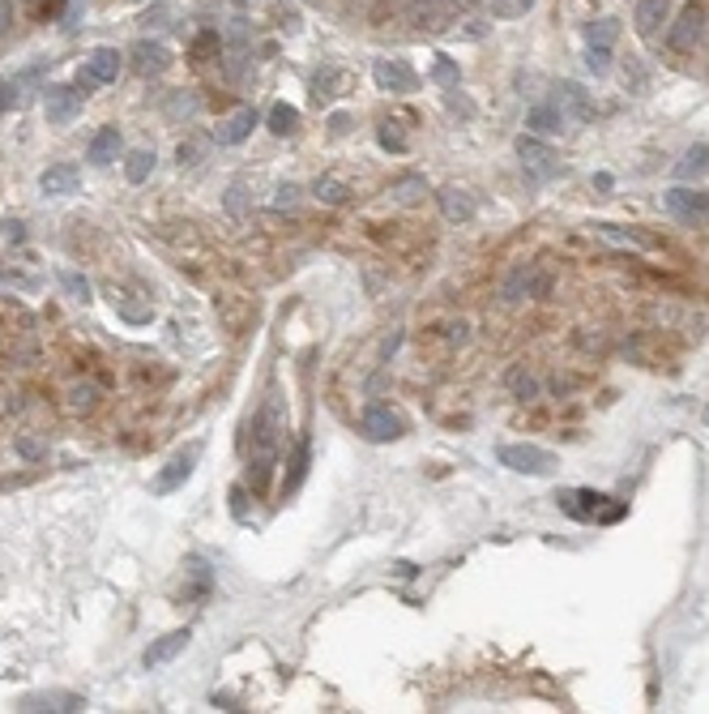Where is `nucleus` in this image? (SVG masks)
Here are the masks:
<instances>
[{
	"instance_id": "obj_1",
	"label": "nucleus",
	"mask_w": 709,
	"mask_h": 714,
	"mask_svg": "<svg viewBox=\"0 0 709 714\" xmlns=\"http://www.w3.org/2000/svg\"><path fill=\"white\" fill-rule=\"evenodd\" d=\"M500 466H509L513 475H556L560 458L543 445H500Z\"/></svg>"
},
{
	"instance_id": "obj_2",
	"label": "nucleus",
	"mask_w": 709,
	"mask_h": 714,
	"mask_svg": "<svg viewBox=\"0 0 709 714\" xmlns=\"http://www.w3.org/2000/svg\"><path fill=\"white\" fill-rule=\"evenodd\" d=\"M518 155H521V172L530 175L535 184H547L560 172V158L538 141V137H518Z\"/></svg>"
},
{
	"instance_id": "obj_3",
	"label": "nucleus",
	"mask_w": 709,
	"mask_h": 714,
	"mask_svg": "<svg viewBox=\"0 0 709 714\" xmlns=\"http://www.w3.org/2000/svg\"><path fill=\"white\" fill-rule=\"evenodd\" d=\"M115 73H120V52L115 47H95L90 60H86V69L77 73V86L86 95V86H107V81H115Z\"/></svg>"
},
{
	"instance_id": "obj_4",
	"label": "nucleus",
	"mask_w": 709,
	"mask_h": 714,
	"mask_svg": "<svg viewBox=\"0 0 709 714\" xmlns=\"http://www.w3.org/2000/svg\"><path fill=\"white\" fill-rule=\"evenodd\" d=\"M43 112H47V124H69L81 112V95H77L73 86H47Z\"/></svg>"
},
{
	"instance_id": "obj_5",
	"label": "nucleus",
	"mask_w": 709,
	"mask_h": 714,
	"mask_svg": "<svg viewBox=\"0 0 709 714\" xmlns=\"http://www.w3.org/2000/svg\"><path fill=\"white\" fill-rule=\"evenodd\" d=\"M372 78H376L381 90H393V95L415 90V69H410L406 60H376V64H372Z\"/></svg>"
},
{
	"instance_id": "obj_6",
	"label": "nucleus",
	"mask_w": 709,
	"mask_h": 714,
	"mask_svg": "<svg viewBox=\"0 0 709 714\" xmlns=\"http://www.w3.org/2000/svg\"><path fill=\"white\" fill-rule=\"evenodd\" d=\"M663 206L684 218V223H696V218H709V193H692V189H671L663 193Z\"/></svg>"
},
{
	"instance_id": "obj_7",
	"label": "nucleus",
	"mask_w": 709,
	"mask_h": 714,
	"mask_svg": "<svg viewBox=\"0 0 709 714\" xmlns=\"http://www.w3.org/2000/svg\"><path fill=\"white\" fill-rule=\"evenodd\" d=\"M671 18V0H637L633 9V26L641 39H654L663 30V21Z\"/></svg>"
},
{
	"instance_id": "obj_8",
	"label": "nucleus",
	"mask_w": 709,
	"mask_h": 714,
	"mask_svg": "<svg viewBox=\"0 0 709 714\" xmlns=\"http://www.w3.org/2000/svg\"><path fill=\"white\" fill-rule=\"evenodd\" d=\"M201 458V445H189L184 454H175L172 463H167V471L154 480V492H172V488H180V483L192 475V463Z\"/></svg>"
},
{
	"instance_id": "obj_9",
	"label": "nucleus",
	"mask_w": 709,
	"mask_h": 714,
	"mask_svg": "<svg viewBox=\"0 0 709 714\" xmlns=\"http://www.w3.org/2000/svg\"><path fill=\"white\" fill-rule=\"evenodd\" d=\"M189 629H175V633H167V637H158V642H154V646H146V655H141V663H146V667H163V663H172L175 655H180V650H184V646H189Z\"/></svg>"
},
{
	"instance_id": "obj_10",
	"label": "nucleus",
	"mask_w": 709,
	"mask_h": 714,
	"mask_svg": "<svg viewBox=\"0 0 709 714\" xmlns=\"http://www.w3.org/2000/svg\"><path fill=\"white\" fill-rule=\"evenodd\" d=\"M441 214L449 223H470L479 214V201L466 193V189H441Z\"/></svg>"
},
{
	"instance_id": "obj_11",
	"label": "nucleus",
	"mask_w": 709,
	"mask_h": 714,
	"mask_svg": "<svg viewBox=\"0 0 709 714\" xmlns=\"http://www.w3.org/2000/svg\"><path fill=\"white\" fill-rule=\"evenodd\" d=\"M77 184H81V175H77V167H69V163L47 167V172L38 175V189L47 197H69V193H77Z\"/></svg>"
},
{
	"instance_id": "obj_12",
	"label": "nucleus",
	"mask_w": 709,
	"mask_h": 714,
	"mask_svg": "<svg viewBox=\"0 0 709 714\" xmlns=\"http://www.w3.org/2000/svg\"><path fill=\"white\" fill-rule=\"evenodd\" d=\"M364 432L372 441H398V437H402V424H398V415H389L384 406H372L364 415Z\"/></svg>"
},
{
	"instance_id": "obj_13",
	"label": "nucleus",
	"mask_w": 709,
	"mask_h": 714,
	"mask_svg": "<svg viewBox=\"0 0 709 714\" xmlns=\"http://www.w3.org/2000/svg\"><path fill=\"white\" fill-rule=\"evenodd\" d=\"M252 124H257V112H252V107H240L235 116H227L218 124V146H240V141L252 133Z\"/></svg>"
},
{
	"instance_id": "obj_14",
	"label": "nucleus",
	"mask_w": 709,
	"mask_h": 714,
	"mask_svg": "<svg viewBox=\"0 0 709 714\" xmlns=\"http://www.w3.org/2000/svg\"><path fill=\"white\" fill-rule=\"evenodd\" d=\"M133 64H137V73H163L167 64H172V52L163 47V43H137L133 47Z\"/></svg>"
},
{
	"instance_id": "obj_15",
	"label": "nucleus",
	"mask_w": 709,
	"mask_h": 714,
	"mask_svg": "<svg viewBox=\"0 0 709 714\" xmlns=\"http://www.w3.org/2000/svg\"><path fill=\"white\" fill-rule=\"evenodd\" d=\"M595 235L612 240L620 249H654V235L633 232V227H615V223H595Z\"/></svg>"
},
{
	"instance_id": "obj_16",
	"label": "nucleus",
	"mask_w": 709,
	"mask_h": 714,
	"mask_svg": "<svg viewBox=\"0 0 709 714\" xmlns=\"http://www.w3.org/2000/svg\"><path fill=\"white\" fill-rule=\"evenodd\" d=\"M115 155H120V133L107 124V129H98V133L90 137V163H95V167H107Z\"/></svg>"
},
{
	"instance_id": "obj_17",
	"label": "nucleus",
	"mask_w": 709,
	"mask_h": 714,
	"mask_svg": "<svg viewBox=\"0 0 709 714\" xmlns=\"http://www.w3.org/2000/svg\"><path fill=\"white\" fill-rule=\"evenodd\" d=\"M526 124L535 129V133H564V112H560L556 103H543V107H530V116H526Z\"/></svg>"
},
{
	"instance_id": "obj_18",
	"label": "nucleus",
	"mask_w": 709,
	"mask_h": 714,
	"mask_svg": "<svg viewBox=\"0 0 709 714\" xmlns=\"http://www.w3.org/2000/svg\"><path fill=\"white\" fill-rule=\"evenodd\" d=\"M556 107L560 112H573V116H590V95H586L577 81H560Z\"/></svg>"
},
{
	"instance_id": "obj_19",
	"label": "nucleus",
	"mask_w": 709,
	"mask_h": 714,
	"mask_svg": "<svg viewBox=\"0 0 709 714\" xmlns=\"http://www.w3.org/2000/svg\"><path fill=\"white\" fill-rule=\"evenodd\" d=\"M675 175H679V180H701V175H709V146H692L688 155L675 163Z\"/></svg>"
},
{
	"instance_id": "obj_20",
	"label": "nucleus",
	"mask_w": 709,
	"mask_h": 714,
	"mask_svg": "<svg viewBox=\"0 0 709 714\" xmlns=\"http://www.w3.org/2000/svg\"><path fill=\"white\" fill-rule=\"evenodd\" d=\"M21 710H81V697L73 693H43V697H26Z\"/></svg>"
},
{
	"instance_id": "obj_21",
	"label": "nucleus",
	"mask_w": 709,
	"mask_h": 714,
	"mask_svg": "<svg viewBox=\"0 0 709 714\" xmlns=\"http://www.w3.org/2000/svg\"><path fill=\"white\" fill-rule=\"evenodd\" d=\"M300 129V107H291V103H274V112H269V133L274 137H291Z\"/></svg>"
},
{
	"instance_id": "obj_22",
	"label": "nucleus",
	"mask_w": 709,
	"mask_h": 714,
	"mask_svg": "<svg viewBox=\"0 0 709 714\" xmlns=\"http://www.w3.org/2000/svg\"><path fill=\"white\" fill-rule=\"evenodd\" d=\"M615 35H620V26H615V18H598L586 26V43L590 47H612Z\"/></svg>"
},
{
	"instance_id": "obj_23",
	"label": "nucleus",
	"mask_w": 709,
	"mask_h": 714,
	"mask_svg": "<svg viewBox=\"0 0 709 714\" xmlns=\"http://www.w3.org/2000/svg\"><path fill=\"white\" fill-rule=\"evenodd\" d=\"M312 197H317L321 206H342L346 197H350V189H346L342 180H317V184H312Z\"/></svg>"
},
{
	"instance_id": "obj_24",
	"label": "nucleus",
	"mask_w": 709,
	"mask_h": 714,
	"mask_svg": "<svg viewBox=\"0 0 709 714\" xmlns=\"http://www.w3.org/2000/svg\"><path fill=\"white\" fill-rule=\"evenodd\" d=\"M696 35H701V13H696V9H688V13L679 18V26L671 30V43H675V47H692V39H696Z\"/></svg>"
},
{
	"instance_id": "obj_25",
	"label": "nucleus",
	"mask_w": 709,
	"mask_h": 714,
	"mask_svg": "<svg viewBox=\"0 0 709 714\" xmlns=\"http://www.w3.org/2000/svg\"><path fill=\"white\" fill-rule=\"evenodd\" d=\"M150 172H154V150H133V155H129V163H124V175H129L133 184L150 180Z\"/></svg>"
},
{
	"instance_id": "obj_26",
	"label": "nucleus",
	"mask_w": 709,
	"mask_h": 714,
	"mask_svg": "<svg viewBox=\"0 0 709 714\" xmlns=\"http://www.w3.org/2000/svg\"><path fill=\"white\" fill-rule=\"evenodd\" d=\"M586 69H590L595 78H603V73L612 69V47H586Z\"/></svg>"
},
{
	"instance_id": "obj_27",
	"label": "nucleus",
	"mask_w": 709,
	"mask_h": 714,
	"mask_svg": "<svg viewBox=\"0 0 709 714\" xmlns=\"http://www.w3.org/2000/svg\"><path fill=\"white\" fill-rule=\"evenodd\" d=\"M419 193H427V184H423L419 175H410V180H398V184H393V197H398V201H415Z\"/></svg>"
},
{
	"instance_id": "obj_28",
	"label": "nucleus",
	"mask_w": 709,
	"mask_h": 714,
	"mask_svg": "<svg viewBox=\"0 0 709 714\" xmlns=\"http://www.w3.org/2000/svg\"><path fill=\"white\" fill-rule=\"evenodd\" d=\"M509 386L518 389L521 398H535V394H538V381H535V377H526L521 368H513V372H509Z\"/></svg>"
},
{
	"instance_id": "obj_29",
	"label": "nucleus",
	"mask_w": 709,
	"mask_h": 714,
	"mask_svg": "<svg viewBox=\"0 0 709 714\" xmlns=\"http://www.w3.org/2000/svg\"><path fill=\"white\" fill-rule=\"evenodd\" d=\"M69 406H73V411H90V406H95V386H73Z\"/></svg>"
},
{
	"instance_id": "obj_30",
	"label": "nucleus",
	"mask_w": 709,
	"mask_h": 714,
	"mask_svg": "<svg viewBox=\"0 0 709 714\" xmlns=\"http://www.w3.org/2000/svg\"><path fill=\"white\" fill-rule=\"evenodd\" d=\"M333 81H338V69H325V73H321V78L312 81V95H317V98H329V95H333V90H329V86H333Z\"/></svg>"
},
{
	"instance_id": "obj_31",
	"label": "nucleus",
	"mask_w": 709,
	"mask_h": 714,
	"mask_svg": "<svg viewBox=\"0 0 709 714\" xmlns=\"http://www.w3.org/2000/svg\"><path fill=\"white\" fill-rule=\"evenodd\" d=\"M492 4H496L500 13H526V9H530L535 0H492Z\"/></svg>"
},
{
	"instance_id": "obj_32",
	"label": "nucleus",
	"mask_w": 709,
	"mask_h": 714,
	"mask_svg": "<svg viewBox=\"0 0 709 714\" xmlns=\"http://www.w3.org/2000/svg\"><path fill=\"white\" fill-rule=\"evenodd\" d=\"M381 146H384V150H402L406 137H402V133H393V129H381Z\"/></svg>"
},
{
	"instance_id": "obj_33",
	"label": "nucleus",
	"mask_w": 709,
	"mask_h": 714,
	"mask_svg": "<svg viewBox=\"0 0 709 714\" xmlns=\"http://www.w3.org/2000/svg\"><path fill=\"white\" fill-rule=\"evenodd\" d=\"M295 193H300L295 184H287V189H278V197H274V206H278V210H283V206H295Z\"/></svg>"
},
{
	"instance_id": "obj_34",
	"label": "nucleus",
	"mask_w": 709,
	"mask_h": 714,
	"mask_svg": "<svg viewBox=\"0 0 709 714\" xmlns=\"http://www.w3.org/2000/svg\"><path fill=\"white\" fill-rule=\"evenodd\" d=\"M13 86H9V81H0V112H9V107H13Z\"/></svg>"
},
{
	"instance_id": "obj_35",
	"label": "nucleus",
	"mask_w": 709,
	"mask_h": 714,
	"mask_svg": "<svg viewBox=\"0 0 709 714\" xmlns=\"http://www.w3.org/2000/svg\"><path fill=\"white\" fill-rule=\"evenodd\" d=\"M9 21H13V0H0V30H9Z\"/></svg>"
},
{
	"instance_id": "obj_36",
	"label": "nucleus",
	"mask_w": 709,
	"mask_h": 714,
	"mask_svg": "<svg viewBox=\"0 0 709 714\" xmlns=\"http://www.w3.org/2000/svg\"><path fill=\"white\" fill-rule=\"evenodd\" d=\"M436 78H441V81H458V69H453L449 60H441V64H436Z\"/></svg>"
},
{
	"instance_id": "obj_37",
	"label": "nucleus",
	"mask_w": 709,
	"mask_h": 714,
	"mask_svg": "<svg viewBox=\"0 0 709 714\" xmlns=\"http://www.w3.org/2000/svg\"><path fill=\"white\" fill-rule=\"evenodd\" d=\"M329 124H333V133H346V129H350V116H346V112H333Z\"/></svg>"
},
{
	"instance_id": "obj_38",
	"label": "nucleus",
	"mask_w": 709,
	"mask_h": 714,
	"mask_svg": "<svg viewBox=\"0 0 709 714\" xmlns=\"http://www.w3.org/2000/svg\"><path fill=\"white\" fill-rule=\"evenodd\" d=\"M64 283L77 291V300H86V278H73V274H64Z\"/></svg>"
},
{
	"instance_id": "obj_39",
	"label": "nucleus",
	"mask_w": 709,
	"mask_h": 714,
	"mask_svg": "<svg viewBox=\"0 0 709 714\" xmlns=\"http://www.w3.org/2000/svg\"><path fill=\"white\" fill-rule=\"evenodd\" d=\"M184 163H197V146H180V167Z\"/></svg>"
},
{
	"instance_id": "obj_40",
	"label": "nucleus",
	"mask_w": 709,
	"mask_h": 714,
	"mask_svg": "<svg viewBox=\"0 0 709 714\" xmlns=\"http://www.w3.org/2000/svg\"><path fill=\"white\" fill-rule=\"evenodd\" d=\"M705 424H709V406H705Z\"/></svg>"
}]
</instances>
